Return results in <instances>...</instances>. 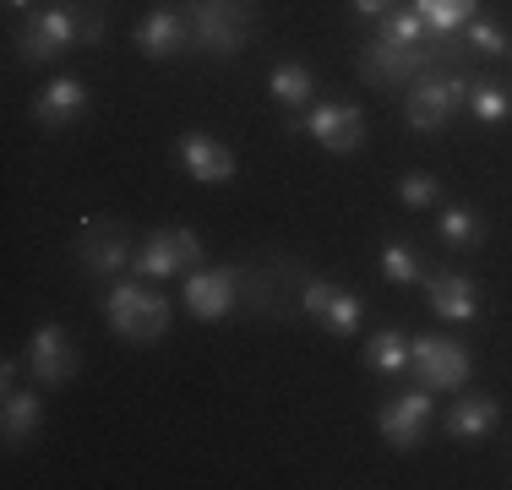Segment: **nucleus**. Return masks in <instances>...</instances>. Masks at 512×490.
Returning <instances> with one entry per match:
<instances>
[{
	"label": "nucleus",
	"instance_id": "nucleus-7",
	"mask_svg": "<svg viewBox=\"0 0 512 490\" xmlns=\"http://www.w3.org/2000/svg\"><path fill=\"white\" fill-rule=\"evenodd\" d=\"M71 44H82L77 11H71V6H39L17 28V55L28 60V66H50V60H60Z\"/></svg>",
	"mask_w": 512,
	"mask_h": 490
},
{
	"label": "nucleus",
	"instance_id": "nucleus-16",
	"mask_svg": "<svg viewBox=\"0 0 512 490\" xmlns=\"http://www.w3.org/2000/svg\"><path fill=\"white\" fill-rule=\"evenodd\" d=\"M180 164H186L191 180H202V186H229L235 180V153H229L218 137H207V131H186V137L175 142Z\"/></svg>",
	"mask_w": 512,
	"mask_h": 490
},
{
	"label": "nucleus",
	"instance_id": "nucleus-3",
	"mask_svg": "<svg viewBox=\"0 0 512 490\" xmlns=\"http://www.w3.org/2000/svg\"><path fill=\"white\" fill-rule=\"evenodd\" d=\"M104 322L115 338H131V343H158L169 333V322H175V311H169L164 294L142 289V284H115L104 300Z\"/></svg>",
	"mask_w": 512,
	"mask_h": 490
},
{
	"label": "nucleus",
	"instance_id": "nucleus-20",
	"mask_svg": "<svg viewBox=\"0 0 512 490\" xmlns=\"http://www.w3.org/2000/svg\"><path fill=\"white\" fill-rule=\"evenodd\" d=\"M44 425V398L39 392H22V387H6V403H0V431H6L11 447L33 441Z\"/></svg>",
	"mask_w": 512,
	"mask_h": 490
},
{
	"label": "nucleus",
	"instance_id": "nucleus-28",
	"mask_svg": "<svg viewBox=\"0 0 512 490\" xmlns=\"http://www.w3.org/2000/svg\"><path fill=\"white\" fill-rule=\"evenodd\" d=\"M463 44H469V55H474V60H496V55H507V33L496 28V22H469V28H463Z\"/></svg>",
	"mask_w": 512,
	"mask_h": 490
},
{
	"label": "nucleus",
	"instance_id": "nucleus-25",
	"mask_svg": "<svg viewBox=\"0 0 512 490\" xmlns=\"http://www.w3.org/2000/svg\"><path fill=\"white\" fill-rule=\"evenodd\" d=\"M474 6L480 0H414V11L425 17V28L431 33H458L474 22Z\"/></svg>",
	"mask_w": 512,
	"mask_h": 490
},
{
	"label": "nucleus",
	"instance_id": "nucleus-30",
	"mask_svg": "<svg viewBox=\"0 0 512 490\" xmlns=\"http://www.w3.org/2000/svg\"><path fill=\"white\" fill-rule=\"evenodd\" d=\"M393 6H398V0H355V11H360V17H371V22H376V17H387Z\"/></svg>",
	"mask_w": 512,
	"mask_h": 490
},
{
	"label": "nucleus",
	"instance_id": "nucleus-19",
	"mask_svg": "<svg viewBox=\"0 0 512 490\" xmlns=\"http://www.w3.org/2000/svg\"><path fill=\"white\" fill-rule=\"evenodd\" d=\"M496 420H502V403L491 398V392H463V398L447 409V436L453 441H485L496 431Z\"/></svg>",
	"mask_w": 512,
	"mask_h": 490
},
{
	"label": "nucleus",
	"instance_id": "nucleus-9",
	"mask_svg": "<svg viewBox=\"0 0 512 490\" xmlns=\"http://www.w3.org/2000/svg\"><path fill=\"white\" fill-rule=\"evenodd\" d=\"M246 294V267H197L186 273V311L197 322H224Z\"/></svg>",
	"mask_w": 512,
	"mask_h": 490
},
{
	"label": "nucleus",
	"instance_id": "nucleus-17",
	"mask_svg": "<svg viewBox=\"0 0 512 490\" xmlns=\"http://www.w3.org/2000/svg\"><path fill=\"white\" fill-rule=\"evenodd\" d=\"M137 49L148 60H175L191 49V22L186 11H148V17L137 22Z\"/></svg>",
	"mask_w": 512,
	"mask_h": 490
},
{
	"label": "nucleus",
	"instance_id": "nucleus-5",
	"mask_svg": "<svg viewBox=\"0 0 512 490\" xmlns=\"http://www.w3.org/2000/svg\"><path fill=\"white\" fill-rule=\"evenodd\" d=\"M71 256L88 278H115L120 267H131V229L126 218H109V213H93L77 224V240H71Z\"/></svg>",
	"mask_w": 512,
	"mask_h": 490
},
{
	"label": "nucleus",
	"instance_id": "nucleus-14",
	"mask_svg": "<svg viewBox=\"0 0 512 490\" xmlns=\"http://www.w3.org/2000/svg\"><path fill=\"white\" fill-rule=\"evenodd\" d=\"M425 425H431V392H398V398H387L382 409H376V431H382L387 447L409 452L425 441Z\"/></svg>",
	"mask_w": 512,
	"mask_h": 490
},
{
	"label": "nucleus",
	"instance_id": "nucleus-29",
	"mask_svg": "<svg viewBox=\"0 0 512 490\" xmlns=\"http://www.w3.org/2000/svg\"><path fill=\"white\" fill-rule=\"evenodd\" d=\"M77 33H82V49L104 44V11H99V0H88V6H77Z\"/></svg>",
	"mask_w": 512,
	"mask_h": 490
},
{
	"label": "nucleus",
	"instance_id": "nucleus-24",
	"mask_svg": "<svg viewBox=\"0 0 512 490\" xmlns=\"http://www.w3.org/2000/svg\"><path fill=\"white\" fill-rule=\"evenodd\" d=\"M436 235H442L447 251H474L485 240V218L474 207H442L436 213Z\"/></svg>",
	"mask_w": 512,
	"mask_h": 490
},
{
	"label": "nucleus",
	"instance_id": "nucleus-12",
	"mask_svg": "<svg viewBox=\"0 0 512 490\" xmlns=\"http://www.w3.org/2000/svg\"><path fill=\"white\" fill-rule=\"evenodd\" d=\"M300 311H306L316 327H327V333L355 338L365 305H360L355 289H338V284H327V278H306V289H300Z\"/></svg>",
	"mask_w": 512,
	"mask_h": 490
},
{
	"label": "nucleus",
	"instance_id": "nucleus-11",
	"mask_svg": "<svg viewBox=\"0 0 512 490\" xmlns=\"http://www.w3.org/2000/svg\"><path fill=\"white\" fill-rule=\"evenodd\" d=\"M414 371H420V382L431 392H453V387L469 382L474 360H469V349H463L458 338L420 333V338H414Z\"/></svg>",
	"mask_w": 512,
	"mask_h": 490
},
{
	"label": "nucleus",
	"instance_id": "nucleus-6",
	"mask_svg": "<svg viewBox=\"0 0 512 490\" xmlns=\"http://www.w3.org/2000/svg\"><path fill=\"white\" fill-rule=\"evenodd\" d=\"M131 267H137V278H180V273H197L202 267V240L197 229H153L148 240L137 245V256H131Z\"/></svg>",
	"mask_w": 512,
	"mask_h": 490
},
{
	"label": "nucleus",
	"instance_id": "nucleus-10",
	"mask_svg": "<svg viewBox=\"0 0 512 490\" xmlns=\"http://www.w3.org/2000/svg\"><path fill=\"white\" fill-rule=\"evenodd\" d=\"M28 371H33V382H39V387H66L71 376L82 371L77 338H71L60 322L33 327V338H28Z\"/></svg>",
	"mask_w": 512,
	"mask_h": 490
},
{
	"label": "nucleus",
	"instance_id": "nucleus-1",
	"mask_svg": "<svg viewBox=\"0 0 512 490\" xmlns=\"http://www.w3.org/2000/svg\"><path fill=\"white\" fill-rule=\"evenodd\" d=\"M436 39L442 33L425 28V17L414 6L409 11L393 6L387 17H376L371 44L360 49V77L376 82V88H409L420 71L436 66Z\"/></svg>",
	"mask_w": 512,
	"mask_h": 490
},
{
	"label": "nucleus",
	"instance_id": "nucleus-33",
	"mask_svg": "<svg viewBox=\"0 0 512 490\" xmlns=\"http://www.w3.org/2000/svg\"><path fill=\"white\" fill-rule=\"evenodd\" d=\"M60 6H88V0H60Z\"/></svg>",
	"mask_w": 512,
	"mask_h": 490
},
{
	"label": "nucleus",
	"instance_id": "nucleus-26",
	"mask_svg": "<svg viewBox=\"0 0 512 490\" xmlns=\"http://www.w3.org/2000/svg\"><path fill=\"white\" fill-rule=\"evenodd\" d=\"M382 273L393 284H425V262L409 240H382Z\"/></svg>",
	"mask_w": 512,
	"mask_h": 490
},
{
	"label": "nucleus",
	"instance_id": "nucleus-23",
	"mask_svg": "<svg viewBox=\"0 0 512 490\" xmlns=\"http://www.w3.org/2000/svg\"><path fill=\"white\" fill-rule=\"evenodd\" d=\"M267 88H273V98L289 109V115H295V109H306V104H311L316 77H311L306 66H300V60H278V66H273V77H267Z\"/></svg>",
	"mask_w": 512,
	"mask_h": 490
},
{
	"label": "nucleus",
	"instance_id": "nucleus-2",
	"mask_svg": "<svg viewBox=\"0 0 512 490\" xmlns=\"http://www.w3.org/2000/svg\"><path fill=\"white\" fill-rule=\"evenodd\" d=\"M458 109H469V71L463 66H431L404 88V115H409L414 131H425V137L442 131Z\"/></svg>",
	"mask_w": 512,
	"mask_h": 490
},
{
	"label": "nucleus",
	"instance_id": "nucleus-31",
	"mask_svg": "<svg viewBox=\"0 0 512 490\" xmlns=\"http://www.w3.org/2000/svg\"><path fill=\"white\" fill-rule=\"evenodd\" d=\"M0 387H17V360H0Z\"/></svg>",
	"mask_w": 512,
	"mask_h": 490
},
{
	"label": "nucleus",
	"instance_id": "nucleus-27",
	"mask_svg": "<svg viewBox=\"0 0 512 490\" xmlns=\"http://www.w3.org/2000/svg\"><path fill=\"white\" fill-rule=\"evenodd\" d=\"M398 202L414 207V213H425V207H442V180L425 175V169H409V175L398 180Z\"/></svg>",
	"mask_w": 512,
	"mask_h": 490
},
{
	"label": "nucleus",
	"instance_id": "nucleus-4",
	"mask_svg": "<svg viewBox=\"0 0 512 490\" xmlns=\"http://www.w3.org/2000/svg\"><path fill=\"white\" fill-rule=\"evenodd\" d=\"M186 22H191V49L202 55H240V44L251 39V11L240 0H186Z\"/></svg>",
	"mask_w": 512,
	"mask_h": 490
},
{
	"label": "nucleus",
	"instance_id": "nucleus-21",
	"mask_svg": "<svg viewBox=\"0 0 512 490\" xmlns=\"http://www.w3.org/2000/svg\"><path fill=\"white\" fill-rule=\"evenodd\" d=\"M414 365V338L404 333V327H382L371 343H365V371L376 376H398Z\"/></svg>",
	"mask_w": 512,
	"mask_h": 490
},
{
	"label": "nucleus",
	"instance_id": "nucleus-18",
	"mask_svg": "<svg viewBox=\"0 0 512 490\" xmlns=\"http://www.w3.org/2000/svg\"><path fill=\"white\" fill-rule=\"evenodd\" d=\"M425 294L442 322H474L480 316V289L469 273H425Z\"/></svg>",
	"mask_w": 512,
	"mask_h": 490
},
{
	"label": "nucleus",
	"instance_id": "nucleus-22",
	"mask_svg": "<svg viewBox=\"0 0 512 490\" xmlns=\"http://www.w3.org/2000/svg\"><path fill=\"white\" fill-rule=\"evenodd\" d=\"M469 115L480 120V126H502L512 120V98L496 77H485V71H469Z\"/></svg>",
	"mask_w": 512,
	"mask_h": 490
},
{
	"label": "nucleus",
	"instance_id": "nucleus-32",
	"mask_svg": "<svg viewBox=\"0 0 512 490\" xmlns=\"http://www.w3.org/2000/svg\"><path fill=\"white\" fill-rule=\"evenodd\" d=\"M6 6H11V11H28V6H33V0H6Z\"/></svg>",
	"mask_w": 512,
	"mask_h": 490
},
{
	"label": "nucleus",
	"instance_id": "nucleus-13",
	"mask_svg": "<svg viewBox=\"0 0 512 490\" xmlns=\"http://www.w3.org/2000/svg\"><path fill=\"white\" fill-rule=\"evenodd\" d=\"M300 131L327 147V153H360L365 142V109L349 104V98H338V104H316L306 120H300Z\"/></svg>",
	"mask_w": 512,
	"mask_h": 490
},
{
	"label": "nucleus",
	"instance_id": "nucleus-8",
	"mask_svg": "<svg viewBox=\"0 0 512 490\" xmlns=\"http://www.w3.org/2000/svg\"><path fill=\"white\" fill-rule=\"evenodd\" d=\"M306 267L289 262V256H273V262L246 267V305L262 316H284L289 305L300 311V289H306Z\"/></svg>",
	"mask_w": 512,
	"mask_h": 490
},
{
	"label": "nucleus",
	"instance_id": "nucleus-15",
	"mask_svg": "<svg viewBox=\"0 0 512 490\" xmlns=\"http://www.w3.org/2000/svg\"><path fill=\"white\" fill-rule=\"evenodd\" d=\"M88 104H93L88 82H77V77H55L50 88L33 98V126H44V131H66V126H77V120L88 115Z\"/></svg>",
	"mask_w": 512,
	"mask_h": 490
}]
</instances>
